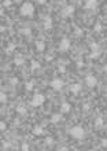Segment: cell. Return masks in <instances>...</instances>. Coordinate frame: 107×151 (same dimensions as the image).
<instances>
[{
  "mask_svg": "<svg viewBox=\"0 0 107 151\" xmlns=\"http://www.w3.org/2000/svg\"><path fill=\"white\" fill-rule=\"evenodd\" d=\"M10 4H11V0H6L4 2V7H10Z\"/></svg>",
  "mask_w": 107,
  "mask_h": 151,
  "instance_id": "f546056e",
  "label": "cell"
},
{
  "mask_svg": "<svg viewBox=\"0 0 107 151\" xmlns=\"http://www.w3.org/2000/svg\"><path fill=\"white\" fill-rule=\"evenodd\" d=\"M65 70H66V68H65V66H59V72H61V73H63Z\"/></svg>",
  "mask_w": 107,
  "mask_h": 151,
  "instance_id": "1f68e13d",
  "label": "cell"
},
{
  "mask_svg": "<svg viewBox=\"0 0 107 151\" xmlns=\"http://www.w3.org/2000/svg\"><path fill=\"white\" fill-rule=\"evenodd\" d=\"M61 151H67V148H66V147H62V148H61Z\"/></svg>",
  "mask_w": 107,
  "mask_h": 151,
  "instance_id": "e575fe53",
  "label": "cell"
},
{
  "mask_svg": "<svg viewBox=\"0 0 107 151\" xmlns=\"http://www.w3.org/2000/svg\"><path fill=\"white\" fill-rule=\"evenodd\" d=\"M103 126V118L102 117H98L95 120V128H102Z\"/></svg>",
  "mask_w": 107,
  "mask_h": 151,
  "instance_id": "2e32d148",
  "label": "cell"
},
{
  "mask_svg": "<svg viewBox=\"0 0 107 151\" xmlns=\"http://www.w3.org/2000/svg\"><path fill=\"white\" fill-rule=\"evenodd\" d=\"M61 120H62V114H52V117H51L52 124H58Z\"/></svg>",
  "mask_w": 107,
  "mask_h": 151,
  "instance_id": "4fadbf2b",
  "label": "cell"
},
{
  "mask_svg": "<svg viewBox=\"0 0 107 151\" xmlns=\"http://www.w3.org/2000/svg\"><path fill=\"white\" fill-rule=\"evenodd\" d=\"M99 55H100V52H99V51H92L89 56H91V59H95V58H98Z\"/></svg>",
  "mask_w": 107,
  "mask_h": 151,
  "instance_id": "d6986e66",
  "label": "cell"
},
{
  "mask_svg": "<svg viewBox=\"0 0 107 151\" xmlns=\"http://www.w3.org/2000/svg\"><path fill=\"white\" fill-rule=\"evenodd\" d=\"M6 100H7V95H6L4 92H2V93H0V102H2V103H4Z\"/></svg>",
  "mask_w": 107,
  "mask_h": 151,
  "instance_id": "44dd1931",
  "label": "cell"
},
{
  "mask_svg": "<svg viewBox=\"0 0 107 151\" xmlns=\"http://www.w3.org/2000/svg\"><path fill=\"white\" fill-rule=\"evenodd\" d=\"M89 151H96V150H93V148H92V150H89Z\"/></svg>",
  "mask_w": 107,
  "mask_h": 151,
  "instance_id": "8d00e7d4",
  "label": "cell"
},
{
  "mask_svg": "<svg viewBox=\"0 0 107 151\" xmlns=\"http://www.w3.org/2000/svg\"><path fill=\"white\" fill-rule=\"evenodd\" d=\"M6 128H7V124H6L4 121H2V122H0V129H2V130H6Z\"/></svg>",
  "mask_w": 107,
  "mask_h": 151,
  "instance_id": "484cf974",
  "label": "cell"
},
{
  "mask_svg": "<svg viewBox=\"0 0 107 151\" xmlns=\"http://www.w3.org/2000/svg\"><path fill=\"white\" fill-rule=\"evenodd\" d=\"M14 49H15V44H8V47H7V54H11Z\"/></svg>",
  "mask_w": 107,
  "mask_h": 151,
  "instance_id": "ffe728a7",
  "label": "cell"
},
{
  "mask_svg": "<svg viewBox=\"0 0 107 151\" xmlns=\"http://www.w3.org/2000/svg\"><path fill=\"white\" fill-rule=\"evenodd\" d=\"M93 29H95V32H100V30H102V25H100L99 22H96V25L93 26Z\"/></svg>",
  "mask_w": 107,
  "mask_h": 151,
  "instance_id": "cb8c5ba5",
  "label": "cell"
},
{
  "mask_svg": "<svg viewBox=\"0 0 107 151\" xmlns=\"http://www.w3.org/2000/svg\"><path fill=\"white\" fill-rule=\"evenodd\" d=\"M36 49H37L39 52H43L45 49V43L40 41V40H39V41H36Z\"/></svg>",
  "mask_w": 107,
  "mask_h": 151,
  "instance_id": "8fae6325",
  "label": "cell"
},
{
  "mask_svg": "<svg viewBox=\"0 0 107 151\" xmlns=\"http://www.w3.org/2000/svg\"><path fill=\"white\" fill-rule=\"evenodd\" d=\"M44 28L45 29H51L52 28V19L49 18V16H47L44 19Z\"/></svg>",
  "mask_w": 107,
  "mask_h": 151,
  "instance_id": "5bb4252c",
  "label": "cell"
},
{
  "mask_svg": "<svg viewBox=\"0 0 107 151\" xmlns=\"http://www.w3.org/2000/svg\"><path fill=\"white\" fill-rule=\"evenodd\" d=\"M63 85H65V82H63V80L62 78H54L52 81H51V87L55 91H59V89H62L63 88Z\"/></svg>",
  "mask_w": 107,
  "mask_h": 151,
  "instance_id": "5b68a950",
  "label": "cell"
},
{
  "mask_svg": "<svg viewBox=\"0 0 107 151\" xmlns=\"http://www.w3.org/2000/svg\"><path fill=\"white\" fill-rule=\"evenodd\" d=\"M70 109H72V106H70L67 102H63L62 106H61V113L67 114V113H70Z\"/></svg>",
  "mask_w": 107,
  "mask_h": 151,
  "instance_id": "30bf717a",
  "label": "cell"
},
{
  "mask_svg": "<svg viewBox=\"0 0 107 151\" xmlns=\"http://www.w3.org/2000/svg\"><path fill=\"white\" fill-rule=\"evenodd\" d=\"M14 63H15L16 66H22L23 63H25V59H23V56H22V55H18V56H15Z\"/></svg>",
  "mask_w": 107,
  "mask_h": 151,
  "instance_id": "7c38bea8",
  "label": "cell"
},
{
  "mask_svg": "<svg viewBox=\"0 0 107 151\" xmlns=\"http://www.w3.org/2000/svg\"><path fill=\"white\" fill-rule=\"evenodd\" d=\"M69 133H70V136H73L74 139H82V137H84V135H85V130L82 129V126L77 125V126L70 128V129H69Z\"/></svg>",
  "mask_w": 107,
  "mask_h": 151,
  "instance_id": "7a4b0ae2",
  "label": "cell"
},
{
  "mask_svg": "<svg viewBox=\"0 0 107 151\" xmlns=\"http://www.w3.org/2000/svg\"><path fill=\"white\" fill-rule=\"evenodd\" d=\"M70 48V40L67 37H63L59 43V51L61 52H66Z\"/></svg>",
  "mask_w": 107,
  "mask_h": 151,
  "instance_id": "277c9868",
  "label": "cell"
},
{
  "mask_svg": "<svg viewBox=\"0 0 107 151\" xmlns=\"http://www.w3.org/2000/svg\"><path fill=\"white\" fill-rule=\"evenodd\" d=\"M11 146L10 143H7V142H4V144H3V148H8V147Z\"/></svg>",
  "mask_w": 107,
  "mask_h": 151,
  "instance_id": "4dcf8cb0",
  "label": "cell"
},
{
  "mask_svg": "<svg viewBox=\"0 0 107 151\" xmlns=\"http://www.w3.org/2000/svg\"><path fill=\"white\" fill-rule=\"evenodd\" d=\"M41 151H47V150H41Z\"/></svg>",
  "mask_w": 107,
  "mask_h": 151,
  "instance_id": "74e56055",
  "label": "cell"
},
{
  "mask_svg": "<svg viewBox=\"0 0 107 151\" xmlns=\"http://www.w3.org/2000/svg\"><path fill=\"white\" fill-rule=\"evenodd\" d=\"M33 133H34L36 136H40V135H43V133H44V129L41 128V126H34V129H33Z\"/></svg>",
  "mask_w": 107,
  "mask_h": 151,
  "instance_id": "9a60e30c",
  "label": "cell"
},
{
  "mask_svg": "<svg viewBox=\"0 0 107 151\" xmlns=\"http://www.w3.org/2000/svg\"><path fill=\"white\" fill-rule=\"evenodd\" d=\"M74 14V6H66V7H63L62 10V15L65 16V18H67V16H72Z\"/></svg>",
  "mask_w": 107,
  "mask_h": 151,
  "instance_id": "8992f818",
  "label": "cell"
},
{
  "mask_svg": "<svg viewBox=\"0 0 107 151\" xmlns=\"http://www.w3.org/2000/svg\"><path fill=\"white\" fill-rule=\"evenodd\" d=\"M96 6H98V0H86L84 4V8L85 10H95Z\"/></svg>",
  "mask_w": 107,
  "mask_h": 151,
  "instance_id": "9c48e42d",
  "label": "cell"
},
{
  "mask_svg": "<svg viewBox=\"0 0 107 151\" xmlns=\"http://www.w3.org/2000/svg\"><path fill=\"white\" fill-rule=\"evenodd\" d=\"M81 89H82V87H81V84H72L70 85V92L73 93V95H78L80 92H81Z\"/></svg>",
  "mask_w": 107,
  "mask_h": 151,
  "instance_id": "ba28073f",
  "label": "cell"
},
{
  "mask_svg": "<svg viewBox=\"0 0 107 151\" xmlns=\"http://www.w3.org/2000/svg\"><path fill=\"white\" fill-rule=\"evenodd\" d=\"M36 2H37L39 4H45V2H47V0H36Z\"/></svg>",
  "mask_w": 107,
  "mask_h": 151,
  "instance_id": "d6a6232c",
  "label": "cell"
},
{
  "mask_svg": "<svg viewBox=\"0 0 107 151\" xmlns=\"http://www.w3.org/2000/svg\"><path fill=\"white\" fill-rule=\"evenodd\" d=\"M30 69H32V70H37V69H40V63L37 62V60H32Z\"/></svg>",
  "mask_w": 107,
  "mask_h": 151,
  "instance_id": "e0dca14e",
  "label": "cell"
},
{
  "mask_svg": "<svg viewBox=\"0 0 107 151\" xmlns=\"http://www.w3.org/2000/svg\"><path fill=\"white\" fill-rule=\"evenodd\" d=\"M82 109H84L85 111H88V110H89V105H88V103H84V106H82Z\"/></svg>",
  "mask_w": 107,
  "mask_h": 151,
  "instance_id": "f1b7e54d",
  "label": "cell"
},
{
  "mask_svg": "<svg viewBox=\"0 0 107 151\" xmlns=\"http://www.w3.org/2000/svg\"><path fill=\"white\" fill-rule=\"evenodd\" d=\"M89 47H91L92 51H99V44H96V43H92Z\"/></svg>",
  "mask_w": 107,
  "mask_h": 151,
  "instance_id": "7402d4cb",
  "label": "cell"
},
{
  "mask_svg": "<svg viewBox=\"0 0 107 151\" xmlns=\"http://www.w3.org/2000/svg\"><path fill=\"white\" fill-rule=\"evenodd\" d=\"M52 143H54L52 137H47V139H45V144H48V146H51Z\"/></svg>",
  "mask_w": 107,
  "mask_h": 151,
  "instance_id": "83f0119b",
  "label": "cell"
},
{
  "mask_svg": "<svg viewBox=\"0 0 107 151\" xmlns=\"http://www.w3.org/2000/svg\"><path fill=\"white\" fill-rule=\"evenodd\" d=\"M16 111H18V114H21V115H25V114H26V109L23 106H18V107H16Z\"/></svg>",
  "mask_w": 107,
  "mask_h": 151,
  "instance_id": "ac0fdd59",
  "label": "cell"
},
{
  "mask_svg": "<svg viewBox=\"0 0 107 151\" xmlns=\"http://www.w3.org/2000/svg\"><path fill=\"white\" fill-rule=\"evenodd\" d=\"M102 146H104V147L107 146V140H104V139L102 140Z\"/></svg>",
  "mask_w": 107,
  "mask_h": 151,
  "instance_id": "836d02e7",
  "label": "cell"
},
{
  "mask_svg": "<svg viewBox=\"0 0 107 151\" xmlns=\"http://www.w3.org/2000/svg\"><path fill=\"white\" fill-rule=\"evenodd\" d=\"M33 85H34V84H33V81H30V82H26V89H28V91H32L33 89Z\"/></svg>",
  "mask_w": 107,
  "mask_h": 151,
  "instance_id": "603a6c76",
  "label": "cell"
},
{
  "mask_svg": "<svg viewBox=\"0 0 107 151\" xmlns=\"http://www.w3.org/2000/svg\"><path fill=\"white\" fill-rule=\"evenodd\" d=\"M103 72H104V73H107V66H104V68H103Z\"/></svg>",
  "mask_w": 107,
  "mask_h": 151,
  "instance_id": "d590c367",
  "label": "cell"
},
{
  "mask_svg": "<svg viewBox=\"0 0 107 151\" xmlns=\"http://www.w3.org/2000/svg\"><path fill=\"white\" fill-rule=\"evenodd\" d=\"M21 148H22V151H29V148H30V147H29V144H28V143H23Z\"/></svg>",
  "mask_w": 107,
  "mask_h": 151,
  "instance_id": "d4e9b609",
  "label": "cell"
},
{
  "mask_svg": "<svg viewBox=\"0 0 107 151\" xmlns=\"http://www.w3.org/2000/svg\"><path fill=\"white\" fill-rule=\"evenodd\" d=\"M21 33H22V35H25V36H28V35H30V29H22Z\"/></svg>",
  "mask_w": 107,
  "mask_h": 151,
  "instance_id": "4316f807",
  "label": "cell"
},
{
  "mask_svg": "<svg viewBox=\"0 0 107 151\" xmlns=\"http://www.w3.org/2000/svg\"><path fill=\"white\" fill-rule=\"evenodd\" d=\"M96 82H98V80H96V77L95 76H92V74H88L85 77V84L88 87H95L96 85Z\"/></svg>",
  "mask_w": 107,
  "mask_h": 151,
  "instance_id": "52a82bcc",
  "label": "cell"
},
{
  "mask_svg": "<svg viewBox=\"0 0 107 151\" xmlns=\"http://www.w3.org/2000/svg\"><path fill=\"white\" fill-rule=\"evenodd\" d=\"M44 100H45V98H44V95H43V93H36V95L33 96L30 105H32V106H34V107L41 106L43 103H44Z\"/></svg>",
  "mask_w": 107,
  "mask_h": 151,
  "instance_id": "3957f363",
  "label": "cell"
},
{
  "mask_svg": "<svg viewBox=\"0 0 107 151\" xmlns=\"http://www.w3.org/2000/svg\"><path fill=\"white\" fill-rule=\"evenodd\" d=\"M33 12H34V6L30 2H25L21 6V8H19V14L23 16H32Z\"/></svg>",
  "mask_w": 107,
  "mask_h": 151,
  "instance_id": "6da1fadb",
  "label": "cell"
}]
</instances>
